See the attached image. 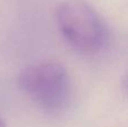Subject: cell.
I'll return each mask as SVG.
<instances>
[{
    "label": "cell",
    "instance_id": "3",
    "mask_svg": "<svg viewBox=\"0 0 128 127\" xmlns=\"http://www.w3.org/2000/svg\"><path fill=\"white\" fill-rule=\"evenodd\" d=\"M122 88L124 90V92L128 96V72L125 74V76L122 80Z\"/></svg>",
    "mask_w": 128,
    "mask_h": 127
},
{
    "label": "cell",
    "instance_id": "2",
    "mask_svg": "<svg viewBox=\"0 0 128 127\" xmlns=\"http://www.w3.org/2000/svg\"><path fill=\"white\" fill-rule=\"evenodd\" d=\"M18 86L48 114H60L70 104L71 79L65 66L58 62L48 61L26 68L18 76Z\"/></svg>",
    "mask_w": 128,
    "mask_h": 127
},
{
    "label": "cell",
    "instance_id": "1",
    "mask_svg": "<svg viewBox=\"0 0 128 127\" xmlns=\"http://www.w3.org/2000/svg\"><path fill=\"white\" fill-rule=\"evenodd\" d=\"M56 22L64 40L81 54H98L109 43L110 34L106 22L84 0L62 2L56 9Z\"/></svg>",
    "mask_w": 128,
    "mask_h": 127
},
{
    "label": "cell",
    "instance_id": "4",
    "mask_svg": "<svg viewBox=\"0 0 128 127\" xmlns=\"http://www.w3.org/2000/svg\"><path fill=\"white\" fill-rule=\"evenodd\" d=\"M0 127H6V124H4V122L1 118H0Z\"/></svg>",
    "mask_w": 128,
    "mask_h": 127
}]
</instances>
